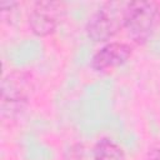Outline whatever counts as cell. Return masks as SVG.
Wrapping results in <instances>:
<instances>
[{
    "label": "cell",
    "mask_w": 160,
    "mask_h": 160,
    "mask_svg": "<svg viewBox=\"0 0 160 160\" xmlns=\"http://www.w3.org/2000/svg\"><path fill=\"white\" fill-rule=\"evenodd\" d=\"M32 90L30 74L25 71H11L1 80L0 111L4 119H14L26 108Z\"/></svg>",
    "instance_id": "6da1fadb"
},
{
    "label": "cell",
    "mask_w": 160,
    "mask_h": 160,
    "mask_svg": "<svg viewBox=\"0 0 160 160\" xmlns=\"http://www.w3.org/2000/svg\"><path fill=\"white\" fill-rule=\"evenodd\" d=\"M129 1H108L89 19L86 35L94 42H105L124 28L125 11Z\"/></svg>",
    "instance_id": "7a4b0ae2"
},
{
    "label": "cell",
    "mask_w": 160,
    "mask_h": 160,
    "mask_svg": "<svg viewBox=\"0 0 160 160\" xmlns=\"http://www.w3.org/2000/svg\"><path fill=\"white\" fill-rule=\"evenodd\" d=\"M160 18V8L155 1H129L124 28L131 40L145 44L152 35Z\"/></svg>",
    "instance_id": "3957f363"
},
{
    "label": "cell",
    "mask_w": 160,
    "mask_h": 160,
    "mask_svg": "<svg viewBox=\"0 0 160 160\" xmlns=\"http://www.w3.org/2000/svg\"><path fill=\"white\" fill-rule=\"evenodd\" d=\"M64 15L65 6L62 2L38 1L29 15V26L34 35L39 38L49 36L56 31Z\"/></svg>",
    "instance_id": "277c9868"
},
{
    "label": "cell",
    "mask_w": 160,
    "mask_h": 160,
    "mask_svg": "<svg viewBox=\"0 0 160 160\" xmlns=\"http://www.w3.org/2000/svg\"><path fill=\"white\" fill-rule=\"evenodd\" d=\"M132 55V48L126 42L112 41L101 46L91 58L90 66L96 72H105L124 65Z\"/></svg>",
    "instance_id": "5b68a950"
},
{
    "label": "cell",
    "mask_w": 160,
    "mask_h": 160,
    "mask_svg": "<svg viewBox=\"0 0 160 160\" xmlns=\"http://www.w3.org/2000/svg\"><path fill=\"white\" fill-rule=\"evenodd\" d=\"M94 160H126L124 149L110 138H101L92 150Z\"/></svg>",
    "instance_id": "8992f818"
},
{
    "label": "cell",
    "mask_w": 160,
    "mask_h": 160,
    "mask_svg": "<svg viewBox=\"0 0 160 160\" xmlns=\"http://www.w3.org/2000/svg\"><path fill=\"white\" fill-rule=\"evenodd\" d=\"M18 6H19V2H16V1H1L0 2V9H1L2 12L12 11Z\"/></svg>",
    "instance_id": "52a82bcc"
},
{
    "label": "cell",
    "mask_w": 160,
    "mask_h": 160,
    "mask_svg": "<svg viewBox=\"0 0 160 160\" xmlns=\"http://www.w3.org/2000/svg\"><path fill=\"white\" fill-rule=\"evenodd\" d=\"M146 160H160V146H156L149 150Z\"/></svg>",
    "instance_id": "ba28073f"
}]
</instances>
